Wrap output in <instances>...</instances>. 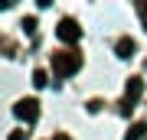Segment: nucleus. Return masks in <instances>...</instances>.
Here are the masks:
<instances>
[{"label":"nucleus","mask_w":147,"mask_h":140,"mask_svg":"<svg viewBox=\"0 0 147 140\" xmlns=\"http://www.w3.org/2000/svg\"><path fill=\"white\" fill-rule=\"evenodd\" d=\"M75 65H79V62H75V59H65V56H59L56 62H53V68H56V72H62V75H69Z\"/></svg>","instance_id":"7ed1b4c3"},{"label":"nucleus","mask_w":147,"mask_h":140,"mask_svg":"<svg viewBox=\"0 0 147 140\" xmlns=\"http://www.w3.org/2000/svg\"><path fill=\"white\" fill-rule=\"evenodd\" d=\"M144 137H147V124H144V121H137V124L127 130V140H144Z\"/></svg>","instance_id":"20e7f679"},{"label":"nucleus","mask_w":147,"mask_h":140,"mask_svg":"<svg viewBox=\"0 0 147 140\" xmlns=\"http://www.w3.org/2000/svg\"><path fill=\"white\" fill-rule=\"evenodd\" d=\"M13 114H16V117H26V121H36L39 108H36V101H33V98H23V101H16Z\"/></svg>","instance_id":"f257e3e1"},{"label":"nucleus","mask_w":147,"mask_h":140,"mask_svg":"<svg viewBox=\"0 0 147 140\" xmlns=\"http://www.w3.org/2000/svg\"><path fill=\"white\" fill-rule=\"evenodd\" d=\"M56 33H59V39H62V42H72V39H79V26H75V20H62Z\"/></svg>","instance_id":"f03ea898"},{"label":"nucleus","mask_w":147,"mask_h":140,"mask_svg":"<svg viewBox=\"0 0 147 140\" xmlns=\"http://www.w3.org/2000/svg\"><path fill=\"white\" fill-rule=\"evenodd\" d=\"M131 52H134V42H127V39H121V42H118V56H124V59H127Z\"/></svg>","instance_id":"39448f33"},{"label":"nucleus","mask_w":147,"mask_h":140,"mask_svg":"<svg viewBox=\"0 0 147 140\" xmlns=\"http://www.w3.org/2000/svg\"><path fill=\"white\" fill-rule=\"evenodd\" d=\"M141 94V78H134L131 85H127V98H137Z\"/></svg>","instance_id":"423d86ee"}]
</instances>
